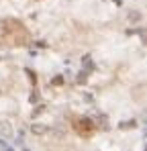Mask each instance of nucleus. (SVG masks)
Here are the masks:
<instances>
[{"label":"nucleus","instance_id":"obj_6","mask_svg":"<svg viewBox=\"0 0 147 151\" xmlns=\"http://www.w3.org/2000/svg\"><path fill=\"white\" fill-rule=\"evenodd\" d=\"M135 127V120H127V123H121V129H131Z\"/></svg>","mask_w":147,"mask_h":151},{"label":"nucleus","instance_id":"obj_7","mask_svg":"<svg viewBox=\"0 0 147 151\" xmlns=\"http://www.w3.org/2000/svg\"><path fill=\"white\" fill-rule=\"evenodd\" d=\"M53 84H55V86H59V84H63V78H55V80H53Z\"/></svg>","mask_w":147,"mask_h":151},{"label":"nucleus","instance_id":"obj_2","mask_svg":"<svg viewBox=\"0 0 147 151\" xmlns=\"http://www.w3.org/2000/svg\"><path fill=\"white\" fill-rule=\"evenodd\" d=\"M78 125H76V129H78V133H90L94 127H92V123L90 120H86V118H80V120H76Z\"/></svg>","mask_w":147,"mask_h":151},{"label":"nucleus","instance_id":"obj_5","mask_svg":"<svg viewBox=\"0 0 147 151\" xmlns=\"http://www.w3.org/2000/svg\"><path fill=\"white\" fill-rule=\"evenodd\" d=\"M84 66H86V70H88V72H90V70H94V63H92V59H90V57H86V59H84Z\"/></svg>","mask_w":147,"mask_h":151},{"label":"nucleus","instance_id":"obj_4","mask_svg":"<svg viewBox=\"0 0 147 151\" xmlns=\"http://www.w3.org/2000/svg\"><path fill=\"white\" fill-rule=\"evenodd\" d=\"M127 19H129L131 23H139V21H141V12H137V10H131V12L127 14Z\"/></svg>","mask_w":147,"mask_h":151},{"label":"nucleus","instance_id":"obj_1","mask_svg":"<svg viewBox=\"0 0 147 151\" xmlns=\"http://www.w3.org/2000/svg\"><path fill=\"white\" fill-rule=\"evenodd\" d=\"M31 133H33V135H39V137H41V135H47L49 127L45 123H33V125H31Z\"/></svg>","mask_w":147,"mask_h":151},{"label":"nucleus","instance_id":"obj_3","mask_svg":"<svg viewBox=\"0 0 147 151\" xmlns=\"http://www.w3.org/2000/svg\"><path fill=\"white\" fill-rule=\"evenodd\" d=\"M0 135L2 137H12V125L8 120H0Z\"/></svg>","mask_w":147,"mask_h":151}]
</instances>
